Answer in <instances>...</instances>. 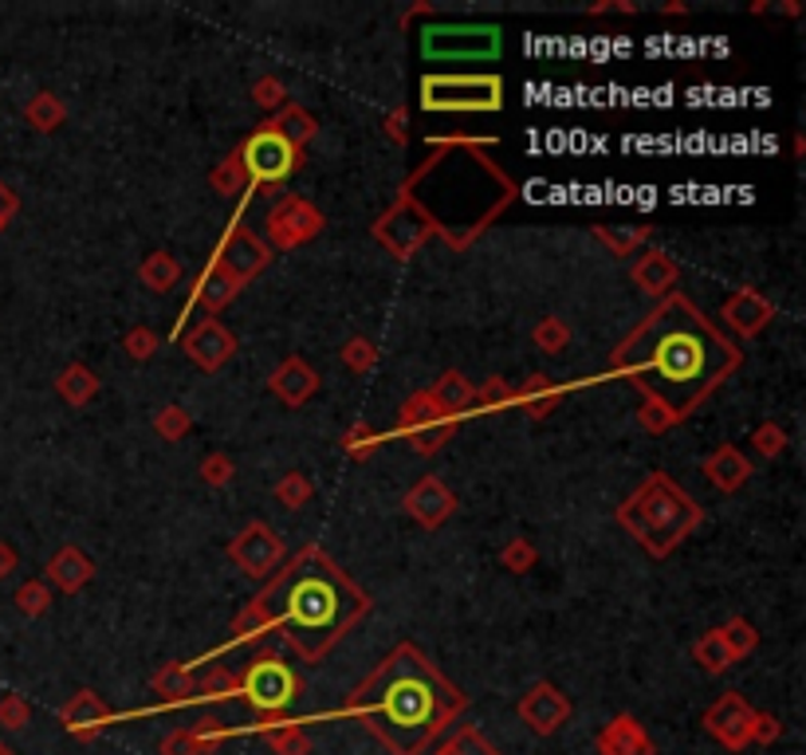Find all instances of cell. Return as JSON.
Masks as SVG:
<instances>
[{"mask_svg": "<svg viewBox=\"0 0 806 755\" xmlns=\"http://www.w3.org/2000/svg\"><path fill=\"white\" fill-rule=\"evenodd\" d=\"M519 713L528 716V725L536 728V732H555L563 720L570 716V704L563 701V696L555 693V689H547V684H539L536 693L524 701V708Z\"/></svg>", "mask_w": 806, "mask_h": 755, "instance_id": "30bf717a", "label": "cell"}, {"mask_svg": "<svg viewBox=\"0 0 806 755\" xmlns=\"http://www.w3.org/2000/svg\"><path fill=\"white\" fill-rule=\"evenodd\" d=\"M421 48L429 60H492L500 52V28H488V24L425 28Z\"/></svg>", "mask_w": 806, "mask_h": 755, "instance_id": "8992f818", "label": "cell"}, {"mask_svg": "<svg viewBox=\"0 0 806 755\" xmlns=\"http://www.w3.org/2000/svg\"><path fill=\"white\" fill-rule=\"evenodd\" d=\"M425 111H500L504 87L492 75H433L421 87Z\"/></svg>", "mask_w": 806, "mask_h": 755, "instance_id": "277c9868", "label": "cell"}, {"mask_svg": "<svg viewBox=\"0 0 806 755\" xmlns=\"http://www.w3.org/2000/svg\"><path fill=\"white\" fill-rule=\"evenodd\" d=\"M232 555H237L240 567L249 570V575H264V570L279 559V539L268 536L264 528H252L249 536H244L237 548H232Z\"/></svg>", "mask_w": 806, "mask_h": 755, "instance_id": "8fae6325", "label": "cell"}, {"mask_svg": "<svg viewBox=\"0 0 806 755\" xmlns=\"http://www.w3.org/2000/svg\"><path fill=\"white\" fill-rule=\"evenodd\" d=\"M657 276H665V284H669L672 268H669V264H653V268H650V264H641V268H638V280L645 284V288H653V280H657Z\"/></svg>", "mask_w": 806, "mask_h": 755, "instance_id": "cb8c5ba5", "label": "cell"}, {"mask_svg": "<svg viewBox=\"0 0 806 755\" xmlns=\"http://www.w3.org/2000/svg\"><path fill=\"white\" fill-rule=\"evenodd\" d=\"M240 684H244V696L256 704L260 713H284L295 696V672L279 657H260L256 665H249Z\"/></svg>", "mask_w": 806, "mask_h": 755, "instance_id": "52a82bcc", "label": "cell"}, {"mask_svg": "<svg viewBox=\"0 0 806 755\" xmlns=\"http://www.w3.org/2000/svg\"><path fill=\"white\" fill-rule=\"evenodd\" d=\"M362 611H366V599L354 590V582L331 559H323L319 551H303L300 559L264 590L252 621L279 626L300 645L303 657L319 662L362 618Z\"/></svg>", "mask_w": 806, "mask_h": 755, "instance_id": "3957f363", "label": "cell"}, {"mask_svg": "<svg viewBox=\"0 0 806 755\" xmlns=\"http://www.w3.org/2000/svg\"><path fill=\"white\" fill-rule=\"evenodd\" d=\"M728 319H732L735 327H744V331H755V327L767 319V307L764 303H755L752 295H740V300L728 303Z\"/></svg>", "mask_w": 806, "mask_h": 755, "instance_id": "2e32d148", "label": "cell"}, {"mask_svg": "<svg viewBox=\"0 0 806 755\" xmlns=\"http://www.w3.org/2000/svg\"><path fill=\"white\" fill-rule=\"evenodd\" d=\"M0 725H4V728H24V725H28V704H24L21 696L0 701Z\"/></svg>", "mask_w": 806, "mask_h": 755, "instance_id": "ffe728a7", "label": "cell"}, {"mask_svg": "<svg viewBox=\"0 0 806 755\" xmlns=\"http://www.w3.org/2000/svg\"><path fill=\"white\" fill-rule=\"evenodd\" d=\"M410 507H414V516H421L425 524H437L441 516H449L453 496H449L437 480H425V485H417L414 492H410Z\"/></svg>", "mask_w": 806, "mask_h": 755, "instance_id": "9a60e30c", "label": "cell"}, {"mask_svg": "<svg viewBox=\"0 0 806 755\" xmlns=\"http://www.w3.org/2000/svg\"><path fill=\"white\" fill-rule=\"evenodd\" d=\"M91 575V567H87V559H79L75 551H63L60 559L52 563V579H60L63 587H75L79 579H87Z\"/></svg>", "mask_w": 806, "mask_h": 755, "instance_id": "ac0fdd59", "label": "cell"}, {"mask_svg": "<svg viewBox=\"0 0 806 755\" xmlns=\"http://www.w3.org/2000/svg\"><path fill=\"white\" fill-rule=\"evenodd\" d=\"M614 363L665 410L689 414L704 393L723 382V374L735 366V351L713 331V323H704L693 303L669 300L633 327Z\"/></svg>", "mask_w": 806, "mask_h": 755, "instance_id": "6da1fadb", "label": "cell"}, {"mask_svg": "<svg viewBox=\"0 0 806 755\" xmlns=\"http://www.w3.org/2000/svg\"><path fill=\"white\" fill-rule=\"evenodd\" d=\"M264 256H268V252L260 249L249 232H232V237H228V244H225V264L232 268V276H240V280H244V276H252V272L264 264Z\"/></svg>", "mask_w": 806, "mask_h": 755, "instance_id": "4fadbf2b", "label": "cell"}, {"mask_svg": "<svg viewBox=\"0 0 806 755\" xmlns=\"http://www.w3.org/2000/svg\"><path fill=\"white\" fill-rule=\"evenodd\" d=\"M16 213V197H12V189L0 181V228H4V221Z\"/></svg>", "mask_w": 806, "mask_h": 755, "instance_id": "d4e9b609", "label": "cell"}, {"mask_svg": "<svg viewBox=\"0 0 806 755\" xmlns=\"http://www.w3.org/2000/svg\"><path fill=\"white\" fill-rule=\"evenodd\" d=\"M630 512H645V524H638V536L650 543L653 531H665V539H681L684 531L696 524V507L689 496H681V492H672L669 480H653L645 492H641L638 500H633Z\"/></svg>", "mask_w": 806, "mask_h": 755, "instance_id": "5b68a950", "label": "cell"}, {"mask_svg": "<svg viewBox=\"0 0 806 755\" xmlns=\"http://www.w3.org/2000/svg\"><path fill=\"white\" fill-rule=\"evenodd\" d=\"M708 473H713L723 488H732V485H740V480H744V476H747V465H744V461H740V456L732 453V449H723V453L716 456L713 465H708Z\"/></svg>", "mask_w": 806, "mask_h": 755, "instance_id": "e0dca14e", "label": "cell"}, {"mask_svg": "<svg viewBox=\"0 0 806 755\" xmlns=\"http://www.w3.org/2000/svg\"><path fill=\"white\" fill-rule=\"evenodd\" d=\"M244 166L252 169L256 181H284L291 174V166H295V150L279 130H264L244 150Z\"/></svg>", "mask_w": 806, "mask_h": 755, "instance_id": "ba28073f", "label": "cell"}, {"mask_svg": "<svg viewBox=\"0 0 806 755\" xmlns=\"http://www.w3.org/2000/svg\"><path fill=\"white\" fill-rule=\"evenodd\" d=\"M701 657H704V665H708V669L720 672V669H728V662H732V650L723 645V638H716V642L708 638V642L701 645Z\"/></svg>", "mask_w": 806, "mask_h": 755, "instance_id": "d6986e66", "label": "cell"}, {"mask_svg": "<svg viewBox=\"0 0 806 755\" xmlns=\"http://www.w3.org/2000/svg\"><path fill=\"white\" fill-rule=\"evenodd\" d=\"M465 398H468V386L456 378V374H449L445 378V386L437 390V402L441 405H449V410H456V405H465Z\"/></svg>", "mask_w": 806, "mask_h": 755, "instance_id": "44dd1931", "label": "cell"}, {"mask_svg": "<svg viewBox=\"0 0 806 755\" xmlns=\"http://www.w3.org/2000/svg\"><path fill=\"white\" fill-rule=\"evenodd\" d=\"M445 755H496V752H492L476 732H461V740H453Z\"/></svg>", "mask_w": 806, "mask_h": 755, "instance_id": "7402d4cb", "label": "cell"}, {"mask_svg": "<svg viewBox=\"0 0 806 755\" xmlns=\"http://www.w3.org/2000/svg\"><path fill=\"white\" fill-rule=\"evenodd\" d=\"M602 752L606 755H650V740L641 735V728L633 725L630 716L614 720L606 732H602Z\"/></svg>", "mask_w": 806, "mask_h": 755, "instance_id": "7c38bea8", "label": "cell"}, {"mask_svg": "<svg viewBox=\"0 0 806 755\" xmlns=\"http://www.w3.org/2000/svg\"><path fill=\"white\" fill-rule=\"evenodd\" d=\"M9 570H12V551L0 548V575H9Z\"/></svg>", "mask_w": 806, "mask_h": 755, "instance_id": "4316f807", "label": "cell"}, {"mask_svg": "<svg viewBox=\"0 0 806 755\" xmlns=\"http://www.w3.org/2000/svg\"><path fill=\"white\" fill-rule=\"evenodd\" d=\"M28 118H32V123H40V130H48V126L60 118V106H48V99H40V103L28 111Z\"/></svg>", "mask_w": 806, "mask_h": 755, "instance_id": "603a6c76", "label": "cell"}, {"mask_svg": "<svg viewBox=\"0 0 806 755\" xmlns=\"http://www.w3.org/2000/svg\"><path fill=\"white\" fill-rule=\"evenodd\" d=\"M16 599H21L24 611H40V606H43V590L40 587H24Z\"/></svg>", "mask_w": 806, "mask_h": 755, "instance_id": "484cf974", "label": "cell"}, {"mask_svg": "<svg viewBox=\"0 0 806 755\" xmlns=\"http://www.w3.org/2000/svg\"><path fill=\"white\" fill-rule=\"evenodd\" d=\"M189 351H193L197 363L205 366H221L228 358V351H232V339H228L225 331H221L217 323H205L201 331L189 339Z\"/></svg>", "mask_w": 806, "mask_h": 755, "instance_id": "5bb4252c", "label": "cell"}, {"mask_svg": "<svg viewBox=\"0 0 806 755\" xmlns=\"http://www.w3.org/2000/svg\"><path fill=\"white\" fill-rule=\"evenodd\" d=\"M752 725H755V716L747 713V704L740 701V696H723L713 713H708V728H713L728 747L744 744L747 735H752Z\"/></svg>", "mask_w": 806, "mask_h": 755, "instance_id": "9c48e42d", "label": "cell"}, {"mask_svg": "<svg viewBox=\"0 0 806 755\" xmlns=\"http://www.w3.org/2000/svg\"><path fill=\"white\" fill-rule=\"evenodd\" d=\"M461 708L465 696L421 653L402 645L354 693L347 713L358 716L393 755H421Z\"/></svg>", "mask_w": 806, "mask_h": 755, "instance_id": "7a4b0ae2", "label": "cell"}]
</instances>
